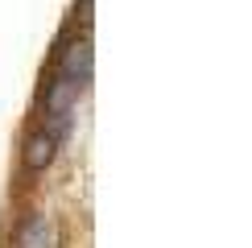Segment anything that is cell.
<instances>
[{
  "label": "cell",
  "instance_id": "obj_3",
  "mask_svg": "<svg viewBox=\"0 0 252 248\" xmlns=\"http://www.w3.org/2000/svg\"><path fill=\"white\" fill-rule=\"evenodd\" d=\"M54 149H58V137L50 128L46 132H33L29 145H25V165H29V170H46L50 157H54Z\"/></svg>",
  "mask_w": 252,
  "mask_h": 248
},
{
  "label": "cell",
  "instance_id": "obj_1",
  "mask_svg": "<svg viewBox=\"0 0 252 248\" xmlns=\"http://www.w3.org/2000/svg\"><path fill=\"white\" fill-rule=\"evenodd\" d=\"M62 79L70 83V87H83V83H91V46L87 41H75V46L62 54Z\"/></svg>",
  "mask_w": 252,
  "mask_h": 248
},
{
  "label": "cell",
  "instance_id": "obj_2",
  "mask_svg": "<svg viewBox=\"0 0 252 248\" xmlns=\"http://www.w3.org/2000/svg\"><path fill=\"white\" fill-rule=\"evenodd\" d=\"M54 244V223L46 215H29L17 232V248H50Z\"/></svg>",
  "mask_w": 252,
  "mask_h": 248
}]
</instances>
